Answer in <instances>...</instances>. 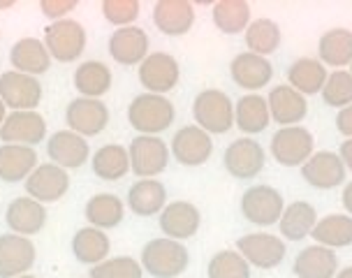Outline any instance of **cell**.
<instances>
[{"label":"cell","mask_w":352,"mask_h":278,"mask_svg":"<svg viewBox=\"0 0 352 278\" xmlns=\"http://www.w3.org/2000/svg\"><path fill=\"white\" fill-rule=\"evenodd\" d=\"M142 269L153 278H176L188 269L190 255L188 248L176 239H151L142 248Z\"/></svg>","instance_id":"1"},{"label":"cell","mask_w":352,"mask_h":278,"mask_svg":"<svg viewBox=\"0 0 352 278\" xmlns=\"http://www.w3.org/2000/svg\"><path fill=\"white\" fill-rule=\"evenodd\" d=\"M174 116L176 109L172 100L155 93H142L128 105V121L140 135L158 137L174 123Z\"/></svg>","instance_id":"2"},{"label":"cell","mask_w":352,"mask_h":278,"mask_svg":"<svg viewBox=\"0 0 352 278\" xmlns=\"http://www.w3.org/2000/svg\"><path fill=\"white\" fill-rule=\"evenodd\" d=\"M195 125L209 135H225L234 125V105L228 93L218 88H206L192 100Z\"/></svg>","instance_id":"3"},{"label":"cell","mask_w":352,"mask_h":278,"mask_svg":"<svg viewBox=\"0 0 352 278\" xmlns=\"http://www.w3.org/2000/svg\"><path fill=\"white\" fill-rule=\"evenodd\" d=\"M42 42L54 61L74 63L81 58L86 49V30L74 19H63V21H54L44 28Z\"/></svg>","instance_id":"4"},{"label":"cell","mask_w":352,"mask_h":278,"mask_svg":"<svg viewBox=\"0 0 352 278\" xmlns=\"http://www.w3.org/2000/svg\"><path fill=\"white\" fill-rule=\"evenodd\" d=\"M285 211V200L283 195L272 186H250L246 193L241 195V213L248 223L257 227L276 225Z\"/></svg>","instance_id":"5"},{"label":"cell","mask_w":352,"mask_h":278,"mask_svg":"<svg viewBox=\"0 0 352 278\" xmlns=\"http://www.w3.org/2000/svg\"><path fill=\"white\" fill-rule=\"evenodd\" d=\"M316 139L304 125L280 128L272 137V158L283 167H301L313 156Z\"/></svg>","instance_id":"6"},{"label":"cell","mask_w":352,"mask_h":278,"mask_svg":"<svg viewBox=\"0 0 352 278\" xmlns=\"http://www.w3.org/2000/svg\"><path fill=\"white\" fill-rule=\"evenodd\" d=\"M130 156V169L135 176L142 179H153L162 174L169 162V147L160 137L137 135L128 147Z\"/></svg>","instance_id":"7"},{"label":"cell","mask_w":352,"mask_h":278,"mask_svg":"<svg viewBox=\"0 0 352 278\" xmlns=\"http://www.w3.org/2000/svg\"><path fill=\"white\" fill-rule=\"evenodd\" d=\"M236 250L250 267L257 269H276L285 260L287 246L283 237L269 235V232H253V235L239 237Z\"/></svg>","instance_id":"8"},{"label":"cell","mask_w":352,"mask_h":278,"mask_svg":"<svg viewBox=\"0 0 352 278\" xmlns=\"http://www.w3.org/2000/svg\"><path fill=\"white\" fill-rule=\"evenodd\" d=\"M42 84L37 77L8 70L0 74V100L12 111H35L42 103Z\"/></svg>","instance_id":"9"},{"label":"cell","mask_w":352,"mask_h":278,"mask_svg":"<svg viewBox=\"0 0 352 278\" xmlns=\"http://www.w3.org/2000/svg\"><path fill=\"white\" fill-rule=\"evenodd\" d=\"M28 197L37 200L40 204H54V202L63 200L70 191V174L54 162H44L33 169V174L23 181Z\"/></svg>","instance_id":"10"},{"label":"cell","mask_w":352,"mask_h":278,"mask_svg":"<svg viewBox=\"0 0 352 278\" xmlns=\"http://www.w3.org/2000/svg\"><path fill=\"white\" fill-rule=\"evenodd\" d=\"M181 79L179 61L172 54L155 52L148 54L140 65V84L146 88V93H155V96H165V93L174 91Z\"/></svg>","instance_id":"11"},{"label":"cell","mask_w":352,"mask_h":278,"mask_svg":"<svg viewBox=\"0 0 352 278\" xmlns=\"http://www.w3.org/2000/svg\"><path fill=\"white\" fill-rule=\"evenodd\" d=\"M267 162V153H264L262 144L257 139L241 137L234 139L223 153V165L225 169L234 176V179H253L264 169Z\"/></svg>","instance_id":"12"},{"label":"cell","mask_w":352,"mask_h":278,"mask_svg":"<svg viewBox=\"0 0 352 278\" xmlns=\"http://www.w3.org/2000/svg\"><path fill=\"white\" fill-rule=\"evenodd\" d=\"M169 153L176 158L179 165L186 167H199L204 162H209L213 153V139L209 132H204L197 125H184L181 130H176L172 137V147Z\"/></svg>","instance_id":"13"},{"label":"cell","mask_w":352,"mask_h":278,"mask_svg":"<svg viewBox=\"0 0 352 278\" xmlns=\"http://www.w3.org/2000/svg\"><path fill=\"white\" fill-rule=\"evenodd\" d=\"M65 123L81 137H96L109 125V109L102 100L74 98L65 109Z\"/></svg>","instance_id":"14"},{"label":"cell","mask_w":352,"mask_h":278,"mask_svg":"<svg viewBox=\"0 0 352 278\" xmlns=\"http://www.w3.org/2000/svg\"><path fill=\"white\" fill-rule=\"evenodd\" d=\"M345 165L334 151H318L301 165V179L318 191H331L345 181Z\"/></svg>","instance_id":"15"},{"label":"cell","mask_w":352,"mask_h":278,"mask_svg":"<svg viewBox=\"0 0 352 278\" xmlns=\"http://www.w3.org/2000/svg\"><path fill=\"white\" fill-rule=\"evenodd\" d=\"M37 257L35 244L21 235H3L0 237V278H16L33 269Z\"/></svg>","instance_id":"16"},{"label":"cell","mask_w":352,"mask_h":278,"mask_svg":"<svg viewBox=\"0 0 352 278\" xmlns=\"http://www.w3.org/2000/svg\"><path fill=\"white\" fill-rule=\"evenodd\" d=\"M3 144L35 147L47 139V121L37 111H10L0 128Z\"/></svg>","instance_id":"17"},{"label":"cell","mask_w":352,"mask_h":278,"mask_svg":"<svg viewBox=\"0 0 352 278\" xmlns=\"http://www.w3.org/2000/svg\"><path fill=\"white\" fill-rule=\"evenodd\" d=\"M5 223H8L10 232L30 239L33 235H40L47 225V206L28 195H21V197L12 200L5 208Z\"/></svg>","instance_id":"18"},{"label":"cell","mask_w":352,"mask_h":278,"mask_svg":"<svg viewBox=\"0 0 352 278\" xmlns=\"http://www.w3.org/2000/svg\"><path fill=\"white\" fill-rule=\"evenodd\" d=\"M160 230L165 232V237L176 239V242H184L197 235L199 225H202V213L192 202L179 200L169 202V204L160 211Z\"/></svg>","instance_id":"19"},{"label":"cell","mask_w":352,"mask_h":278,"mask_svg":"<svg viewBox=\"0 0 352 278\" xmlns=\"http://www.w3.org/2000/svg\"><path fill=\"white\" fill-rule=\"evenodd\" d=\"M109 56L118 65H142L144 58L148 56V35L140 26H125L116 28L109 37Z\"/></svg>","instance_id":"20"},{"label":"cell","mask_w":352,"mask_h":278,"mask_svg":"<svg viewBox=\"0 0 352 278\" xmlns=\"http://www.w3.org/2000/svg\"><path fill=\"white\" fill-rule=\"evenodd\" d=\"M47 156L63 169H79L91 158L86 137L72 130H58L47 139Z\"/></svg>","instance_id":"21"},{"label":"cell","mask_w":352,"mask_h":278,"mask_svg":"<svg viewBox=\"0 0 352 278\" xmlns=\"http://www.w3.org/2000/svg\"><path fill=\"white\" fill-rule=\"evenodd\" d=\"M267 105H269V116H272V121L283 125V128L299 125L308 114L306 96H301L299 91H294V88L287 84L274 86L267 98Z\"/></svg>","instance_id":"22"},{"label":"cell","mask_w":352,"mask_h":278,"mask_svg":"<svg viewBox=\"0 0 352 278\" xmlns=\"http://www.w3.org/2000/svg\"><path fill=\"white\" fill-rule=\"evenodd\" d=\"M230 77L243 91H260L274 79V65L262 56L243 52L232 58Z\"/></svg>","instance_id":"23"},{"label":"cell","mask_w":352,"mask_h":278,"mask_svg":"<svg viewBox=\"0 0 352 278\" xmlns=\"http://www.w3.org/2000/svg\"><path fill=\"white\" fill-rule=\"evenodd\" d=\"M153 23L169 37L190 33L195 26V5L188 0H158L153 5Z\"/></svg>","instance_id":"24"},{"label":"cell","mask_w":352,"mask_h":278,"mask_svg":"<svg viewBox=\"0 0 352 278\" xmlns=\"http://www.w3.org/2000/svg\"><path fill=\"white\" fill-rule=\"evenodd\" d=\"M10 65L12 70H16V72L37 77V74L49 72V67H52V56H49L42 40H37V37H21V40H16L10 49Z\"/></svg>","instance_id":"25"},{"label":"cell","mask_w":352,"mask_h":278,"mask_svg":"<svg viewBox=\"0 0 352 278\" xmlns=\"http://www.w3.org/2000/svg\"><path fill=\"white\" fill-rule=\"evenodd\" d=\"M292 271L297 278H334L338 274V257L331 248L313 244L297 253Z\"/></svg>","instance_id":"26"},{"label":"cell","mask_w":352,"mask_h":278,"mask_svg":"<svg viewBox=\"0 0 352 278\" xmlns=\"http://www.w3.org/2000/svg\"><path fill=\"white\" fill-rule=\"evenodd\" d=\"M128 206L135 216L151 218L167 206V188L158 179H140L128 191Z\"/></svg>","instance_id":"27"},{"label":"cell","mask_w":352,"mask_h":278,"mask_svg":"<svg viewBox=\"0 0 352 278\" xmlns=\"http://www.w3.org/2000/svg\"><path fill=\"white\" fill-rule=\"evenodd\" d=\"M37 167V153L33 147L21 144H0V179L5 183L26 181Z\"/></svg>","instance_id":"28"},{"label":"cell","mask_w":352,"mask_h":278,"mask_svg":"<svg viewBox=\"0 0 352 278\" xmlns=\"http://www.w3.org/2000/svg\"><path fill=\"white\" fill-rule=\"evenodd\" d=\"M72 81L79 98L100 100L104 93H109L111 84H114V77H111L109 65H104L102 61H84L74 70Z\"/></svg>","instance_id":"29"},{"label":"cell","mask_w":352,"mask_h":278,"mask_svg":"<svg viewBox=\"0 0 352 278\" xmlns=\"http://www.w3.org/2000/svg\"><path fill=\"white\" fill-rule=\"evenodd\" d=\"M70 248H72V255L77 257V262L96 267V264L107 260V255H109V250H111V242L104 230H98V227L88 225L74 232Z\"/></svg>","instance_id":"30"},{"label":"cell","mask_w":352,"mask_h":278,"mask_svg":"<svg viewBox=\"0 0 352 278\" xmlns=\"http://www.w3.org/2000/svg\"><path fill=\"white\" fill-rule=\"evenodd\" d=\"M272 116H269L267 98L257 96V93H248V96L239 98L234 105V125L243 135H260L269 128Z\"/></svg>","instance_id":"31"},{"label":"cell","mask_w":352,"mask_h":278,"mask_svg":"<svg viewBox=\"0 0 352 278\" xmlns=\"http://www.w3.org/2000/svg\"><path fill=\"white\" fill-rule=\"evenodd\" d=\"M318 223V211L311 202L297 200L292 204L285 206L283 216L278 220V230L283 235V242H301L313 232V227Z\"/></svg>","instance_id":"32"},{"label":"cell","mask_w":352,"mask_h":278,"mask_svg":"<svg viewBox=\"0 0 352 278\" xmlns=\"http://www.w3.org/2000/svg\"><path fill=\"white\" fill-rule=\"evenodd\" d=\"M84 216L88 223H91V227H98V230H114V227L123 223L125 204L118 195L98 193L86 202Z\"/></svg>","instance_id":"33"},{"label":"cell","mask_w":352,"mask_h":278,"mask_svg":"<svg viewBox=\"0 0 352 278\" xmlns=\"http://www.w3.org/2000/svg\"><path fill=\"white\" fill-rule=\"evenodd\" d=\"M327 77H329V72L318 58H297L287 67V86H292L301 96L320 93Z\"/></svg>","instance_id":"34"},{"label":"cell","mask_w":352,"mask_h":278,"mask_svg":"<svg viewBox=\"0 0 352 278\" xmlns=\"http://www.w3.org/2000/svg\"><path fill=\"white\" fill-rule=\"evenodd\" d=\"M311 237L318 246L324 248H345L352 246V216L348 213H331V216L318 218Z\"/></svg>","instance_id":"35"},{"label":"cell","mask_w":352,"mask_h":278,"mask_svg":"<svg viewBox=\"0 0 352 278\" xmlns=\"http://www.w3.org/2000/svg\"><path fill=\"white\" fill-rule=\"evenodd\" d=\"M318 56L320 63L327 67L341 70L343 65L352 63V30L348 28H331L320 37L318 44Z\"/></svg>","instance_id":"36"},{"label":"cell","mask_w":352,"mask_h":278,"mask_svg":"<svg viewBox=\"0 0 352 278\" xmlns=\"http://www.w3.org/2000/svg\"><path fill=\"white\" fill-rule=\"evenodd\" d=\"M93 174L102 181H118L130 172V156L128 149L121 144H104L91 158Z\"/></svg>","instance_id":"37"},{"label":"cell","mask_w":352,"mask_h":278,"mask_svg":"<svg viewBox=\"0 0 352 278\" xmlns=\"http://www.w3.org/2000/svg\"><path fill=\"white\" fill-rule=\"evenodd\" d=\"M211 17L220 33L225 35L246 33L250 23V5L246 0H218V3H213Z\"/></svg>","instance_id":"38"},{"label":"cell","mask_w":352,"mask_h":278,"mask_svg":"<svg viewBox=\"0 0 352 278\" xmlns=\"http://www.w3.org/2000/svg\"><path fill=\"white\" fill-rule=\"evenodd\" d=\"M243 37H246L248 52L262 56V58L272 56L280 47V28L272 19H255V21H250Z\"/></svg>","instance_id":"39"},{"label":"cell","mask_w":352,"mask_h":278,"mask_svg":"<svg viewBox=\"0 0 352 278\" xmlns=\"http://www.w3.org/2000/svg\"><path fill=\"white\" fill-rule=\"evenodd\" d=\"M209 278H250V264L239 250H220L209 260L206 267Z\"/></svg>","instance_id":"40"},{"label":"cell","mask_w":352,"mask_h":278,"mask_svg":"<svg viewBox=\"0 0 352 278\" xmlns=\"http://www.w3.org/2000/svg\"><path fill=\"white\" fill-rule=\"evenodd\" d=\"M320 96H322L324 105L336 107V109L352 105V74L345 72V70H334L327 77Z\"/></svg>","instance_id":"41"},{"label":"cell","mask_w":352,"mask_h":278,"mask_svg":"<svg viewBox=\"0 0 352 278\" xmlns=\"http://www.w3.org/2000/svg\"><path fill=\"white\" fill-rule=\"evenodd\" d=\"M142 276H144L142 262L130 255L107 257L104 262H100L91 269V278H142Z\"/></svg>","instance_id":"42"},{"label":"cell","mask_w":352,"mask_h":278,"mask_svg":"<svg viewBox=\"0 0 352 278\" xmlns=\"http://www.w3.org/2000/svg\"><path fill=\"white\" fill-rule=\"evenodd\" d=\"M102 17L107 23L116 28L135 26L137 17H140V0H104Z\"/></svg>","instance_id":"43"},{"label":"cell","mask_w":352,"mask_h":278,"mask_svg":"<svg viewBox=\"0 0 352 278\" xmlns=\"http://www.w3.org/2000/svg\"><path fill=\"white\" fill-rule=\"evenodd\" d=\"M77 0H42L40 3V10L42 14L52 21H63L65 14H70L72 10H77Z\"/></svg>","instance_id":"44"},{"label":"cell","mask_w":352,"mask_h":278,"mask_svg":"<svg viewBox=\"0 0 352 278\" xmlns=\"http://www.w3.org/2000/svg\"><path fill=\"white\" fill-rule=\"evenodd\" d=\"M336 130L341 132L343 137L352 139V105L338 109V114H336Z\"/></svg>","instance_id":"45"},{"label":"cell","mask_w":352,"mask_h":278,"mask_svg":"<svg viewBox=\"0 0 352 278\" xmlns=\"http://www.w3.org/2000/svg\"><path fill=\"white\" fill-rule=\"evenodd\" d=\"M338 156H341V160H343L345 169H350V172H352V139H343Z\"/></svg>","instance_id":"46"},{"label":"cell","mask_w":352,"mask_h":278,"mask_svg":"<svg viewBox=\"0 0 352 278\" xmlns=\"http://www.w3.org/2000/svg\"><path fill=\"white\" fill-rule=\"evenodd\" d=\"M341 202H343V208H345V211H348V216H352V181L348 183V186L343 188Z\"/></svg>","instance_id":"47"},{"label":"cell","mask_w":352,"mask_h":278,"mask_svg":"<svg viewBox=\"0 0 352 278\" xmlns=\"http://www.w3.org/2000/svg\"><path fill=\"white\" fill-rule=\"evenodd\" d=\"M5 118H8V107H5V103L0 100V128H3Z\"/></svg>","instance_id":"48"},{"label":"cell","mask_w":352,"mask_h":278,"mask_svg":"<svg viewBox=\"0 0 352 278\" xmlns=\"http://www.w3.org/2000/svg\"><path fill=\"white\" fill-rule=\"evenodd\" d=\"M334 278H352V267H345V269H341V271H338V274H336Z\"/></svg>","instance_id":"49"},{"label":"cell","mask_w":352,"mask_h":278,"mask_svg":"<svg viewBox=\"0 0 352 278\" xmlns=\"http://www.w3.org/2000/svg\"><path fill=\"white\" fill-rule=\"evenodd\" d=\"M14 0H0V10H12V8H14Z\"/></svg>","instance_id":"50"},{"label":"cell","mask_w":352,"mask_h":278,"mask_svg":"<svg viewBox=\"0 0 352 278\" xmlns=\"http://www.w3.org/2000/svg\"><path fill=\"white\" fill-rule=\"evenodd\" d=\"M16 278H37V276H30V274H23V276H16Z\"/></svg>","instance_id":"51"},{"label":"cell","mask_w":352,"mask_h":278,"mask_svg":"<svg viewBox=\"0 0 352 278\" xmlns=\"http://www.w3.org/2000/svg\"><path fill=\"white\" fill-rule=\"evenodd\" d=\"M350 74H352V63H350Z\"/></svg>","instance_id":"52"}]
</instances>
